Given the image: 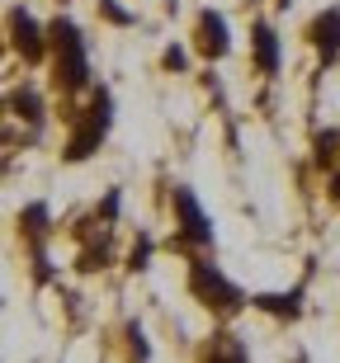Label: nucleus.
Instances as JSON below:
<instances>
[{
	"label": "nucleus",
	"mask_w": 340,
	"mask_h": 363,
	"mask_svg": "<svg viewBox=\"0 0 340 363\" xmlns=\"http://www.w3.org/2000/svg\"><path fill=\"white\" fill-rule=\"evenodd\" d=\"M185 283H190V297H194V302H199L204 311H213V316H222V321H231V316H241V311L251 307L246 288H241V283H231L208 255H194L190 259Z\"/></svg>",
	"instance_id": "nucleus-2"
},
{
	"label": "nucleus",
	"mask_w": 340,
	"mask_h": 363,
	"mask_svg": "<svg viewBox=\"0 0 340 363\" xmlns=\"http://www.w3.org/2000/svg\"><path fill=\"white\" fill-rule=\"evenodd\" d=\"M151 255H156V241H151L147 231L133 241V250H128V269L133 274H142V269H151Z\"/></svg>",
	"instance_id": "nucleus-17"
},
{
	"label": "nucleus",
	"mask_w": 340,
	"mask_h": 363,
	"mask_svg": "<svg viewBox=\"0 0 340 363\" xmlns=\"http://www.w3.org/2000/svg\"><path fill=\"white\" fill-rule=\"evenodd\" d=\"M123 340H128L133 363H151V340H147V330H142V321H128V325H123Z\"/></svg>",
	"instance_id": "nucleus-16"
},
{
	"label": "nucleus",
	"mask_w": 340,
	"mask_h": 363,
	"mask_svg": "<svg viewBox=\"0 0 340 363\" xmlns=\"http://www.w3.org/2000/svg\"><path fill=\"white\" fill-rule=\"evenodd\" d=\"M161 71H170V76L190 71V52H185V43H170V48L161 52Z\"/></svg>",
	"instance_id": "nucleus-19"
},
{
	"label": "nucleus",
	"mask_w": 340,
	"mask_h": 363,
	"mask_svg": "<svg viewBox=\"0 0 340 363\" xmlns=\"http://www.w3.org/2000/svg\"><path fill=\"white\" fill-rule=\"evenodd\" d=\"M307 48L317 52V62L322 67H336L340 62V5H327V10H317L312 19H307Z\"/></svg>",
	"instance_id": "nucleus-7"
},
{
	"label": "nucleus",
	"mask_w": 340,
	"mask_h": 363,
	"mask_svg": "<svg viewBox=\"0 0 340 363\" xmlns=\"http://www.w3.org/2000/svg\"><path fill=\"white\" fill-rule=\"evenodd\" d=\"M109 133H114V90L109 85H95V90H90V104H85L81 113H76V123H71V137H67V147H62V161L67 165H85L104 142H109Z\"/></svg>",
	"instance_id": "nucleus-3"
},
{
	"label": "nucleus",
	"mask_w": 340,
	"mask_h": 363,
	"mask_svg": "<svg viewBox=\"0 0 340 363\" xmlns=\"http://www.w3.org/2000/svg\"><path fill=\"white\" fill-rule=\"evenodd\" d=\"M5 28H10V48L14 57H24V67H43L48 57H53V33L33 19L28 5H10L5 14Z\"/></svg>",
	"instance_id": "nucleus-6"
},
{
	"label": "nucleus",
	"mask_w": 340,
	"mask_h": 363,
	"mask_svg": "<svg viewBox=\"0 0 340 363\" xmlns=\"http://www.w3.org/2000/svg\"><path fill=\"white\" fill-rule=\"evenodd\" d=\"M251 62L260 76H279V67H284V43H279V28L270 19L251 24Z\"/></svg>",
	"instance_id": "nucleus-9"
},
{
	"label": "nucleus",
	"mask_w": 340,
	"mask_h": 363,
	"mask_svg": "<svg viewBox=\"0 0 340 363\" xmlns=\"http://www.w3.org/2000/svg\"><path fill=\"white\" fill-rule=\"evenodd\" d=\"M99 14H104L109 24H119V28H133L137 24V14L128 10V5H119V0H99Z\"/></svg>",
	"instance_id": "nucleus-18"
},
{
	"label": "nucleus",
	"mask_w": 340,
	"mask_h": 363,
	"mask_svg": "<svg viewBox=\"0 0 340 363\" xmlns=\"http://www.w3.org/2000/svg\"><path fill=\"white\" fill-rule=\"evenodd\" d=\"M48 33H53V76H57V90L62 94H81L90 90V43H85L81 24L71 19V14H57L53 24H48Z\"/></svg>",
	"instance_id": "nucleus-1"
},
{
	"label": "nucleus",
	"mask_w": 340,
	"mask_h": 363,
	"mask_svg": "<svg viewBox=\"0 0 340 363\" xmlns=\"http://www.w3.org/2000/svg\"><path fill=\"white\" fill-rule=\"evenodd\" d=\"M5 104H10V118L28 123V137H43V128H48V104H43L38 85H10V94H5Z\"/></svg>",
	"instance_id": "nucleus-10"
},
{
	"label": "nucleus",
	"mask_w": 340,
	"mask_h": 363,
	"mask_svg": "<svg viewBox=\"0 0 340 363\" xmlns=\"http://www.w3.org/2000/svg\"><path fill=\"white\" fill-rule=\"evenodd\" d=\"M19 236L28 245V264H33V283H53L57 269H53V255H48V241H53V208L48 203H24L19 208Z\"/></svg>",
	"instance_id": "nucleus-4"
},
{
	"label": "nucleus",
	"mask_w": 340,
	"mask_h": 363,
	"mask_svg": "<svg viewBox=\"0 0 340 363\" xmlns=\"http://www.w3.org/2000/svg\"><path fill=\"white\" fill-rule=\"evenodd\" d=\"M327 199H331V203H340V165L327 175Z\"/></svg>",
	"instance_id": "nucleus-20"
},
{
	"label": "nucleus",
	"mask_w": 340,
	"mask_h": 363,
	"mask_svg": "<svg viewBox=\"0 0 340 363\" xmlns=\"http://www.w3.org/2000/svg\"><path fill=\"white\" fill-rule=\"evenodd\" d=\"M274 5H279V10H288V5H293V0H274Z\"/></svg>",
	"instance_id": "nucleus-21"
},
{
	"label": "nucleus",
	"mask_w": 340,
	"mask_h": 363,
	"mask_svg": "<svg viewBox=\"0 0 340 363\" xmlns=\"http://www.w3.org/2000/svg\"><path fill=\"white\" fill-rule=\"evenodd\" d=\"M204 363H251V350H246V340H241V335H231V330H218V335L208 340Z\"/></svg>",
	"instance_id": "nucleus-12"
},
{
	"label": "nucleus",
	"mask_w": 340,
	"mask_h": 363,
	"mask_svg": "<svg viewBox=\"0 0 340 363\" xmlns=\"http://www.w3.org/2000/svg\"><path fill=\"white\" fill-rule=\"evenodd\" d=\"M312 161L322 165V170H336V161H340V133L336 128H327V133L312 137Z\"/></svg>",
	"instance_id": "nucleus-14"
},
{
	"label": "nucleus",
	"mask_w": 340,
	"mask_h": 363,
	"mask_svg": "<svg viewBox=\"0 0 340 363\" xmlns=\"http://www.w3.org/2000/svg\"><path fill=\"white\" fill-rule=\"evenodd\" d=\"M302 297H307V283H293L288 293H251V307L265 311V316H279V321H298Z\"/></svg>",
	"instance_id": "nucleus-11"
},
{
	"label": "nucleus",
	"mask_w": 340,
	"mask_h": 363,
	"mask_svg": "<svg viewBox=\"0 0 340 363\" xmlns=\"http://www.w3.org/2000/svg\"><path fill=\"white\" fill-rule=\"evenodd\" d=\"M194 48L208 57V62H222V57H231V24L222 10H199V24H194Z\"/></svg>",
	"instance_id": "nucleus-8"
},
{
	"label": "nucleus",
	"mask_w": 340,
	"mask_h": 363,
	"mask_svg": "<svg viewBox=\"0 0 340 363\" xmlns=\"http://www.w3.org/2000/svg\"><path fill=\"white\" fill-rule=\"evenodd\" d=\"M170 208H175V236L185 245H194V250H213V245H218V227H213L208 208L199 203V194H194L190 184L170 189Z\"/></svg>",
	"instance_id": "nucleus-5"
},
{
	"label": "nucleus",
	"mask_w": 340,
	"mask_h": 363,
	"mask_svg": "<svg viewBox=\"0 0 340 363\" xmlns=\"http://www.w3.org/2000/svg\"><path fill=\"white\" fill-rule=\"evenodd\" d=\"M114 264V250H109V231H104V236H99V241H90L81 250V255H76V269L81 274H99V269H109Z\"/></svg>",
	"instance_id": "nucleus-13"
},
{
	"label": "nucleus",
	"mask_w": 340,
	"mask_h": 363,
	"mask_svg": "<svg viewBox=\"0 0 340 363\" xmlns=\"http://www.w3.org/2000/svg\"><path fill=\"white\" fill-rule=\"evenodd\" d=\"M119 217H123V189L114 184V189H104V199L95 203V217H90V222H99V227L109 231L114 222H119Z\"/></svg>",
	"instance_id": "nucleus-15"
}]
</instances>
